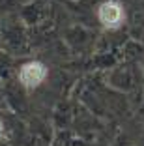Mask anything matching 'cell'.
Returning <instances> with one entry per match:
<instances>
[{
	"instance_id": "6da1fadb",
	"label": "cell",
	"mask_w": 144,
	"mask_h": 146,
	"mask_svg": "<svg viewBox=\"0 0 144 146\" xmlns=\"http://www.w3.org/2000/svg\"><path fill=\"white\" fill-rule=\"evenodd\" d=\"M45 75H47V68L41 62H28L19 71V79L26 88H36L45 79Z\"/></svg>"
},
{
	"instance_id": "7a4b0ae2",
	"label": "cell",
	"mask_w": 144,
	"mask_h": 146,
	"mask_svg": "<svg viewBox=\"0 0 144 146\" xmlns=\"http://www.w3.org/2000/svg\"><path fill=\"white\" fill-rule=\"evenodd\" d=\"M98 17L107 28H116L123 21V9L118 2H103L99 6Z\"/></svg>"
},
{
	"instance_id": "3957f363",
	"label": "cell",
	"mask_w": 144,
	"mask_h": 146,
	"mask_svg": "<svg viewBox=\"0 0 144 146\" xmlns=\"http://www.w3.org/2000/svg\"><path fill=\"white\" fill-rule=\"evenodd\" d=\"M0 135H2V124H0Z\"/></svg>"
}]
</instances>
